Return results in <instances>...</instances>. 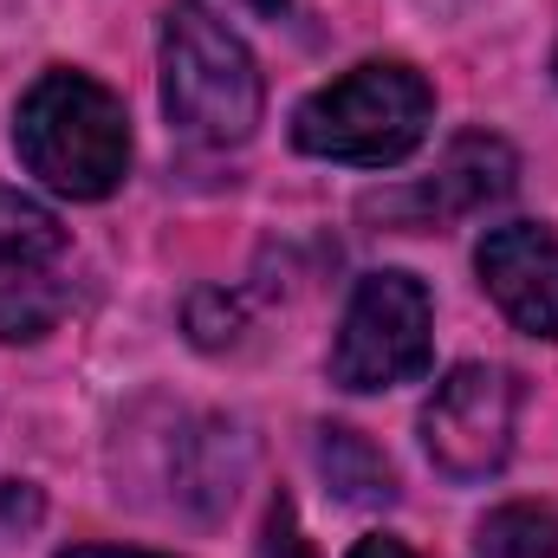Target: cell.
I'll use <instances>...</instances> for the list:
<instances>
[{"label": "cell", "instance_id": "obj_10", "mask_svg": "<svg viewBox=\"0 0 558 558\" xmlns=\"http://www.w3.org/2000/svg\"><path fill=\"white\" fill-rule=\"evenodd\" d=\"M474 558H558V513L539 500L494 507L474 533Z\"/></svg>", "mask_w": 558, "mask_h": 558}, {"label": "cell", "instance_id": "obj_2", "mask_svg": "<svg viewBox=\"0 0 558 558\" xmlns=\"http://www.w3.org/2000/svg\"><path fill=\"white\" fill-rule=\"evenodd\" d=\"M162 111L182 137L208 149L247 143L267 111V85L247 39L202 0L162 7Z\"/></svg>", "mask_w": 558, "mask_h": 558}, {"label": "cell", "instance_id": "obj_5", "mask_svg": "<svg viewBox=\"0 0 558 558\" xmlns=\"http://www.w3.org/2000/svg\"><path fill=\"white\" fill-rule=\"evenodd\" d=\"M513 416H520V384L500 364H454L435 397L422 403V448L435 474L474 487L494 481L513 454Z\"/></svg>", "mask_w": 558, "mask_h": 558}, {"label": "cell", "instance_id": "obj_11", "mask_svg": "<svg viewBox=\"0 0 558 558\" xmlns=\"http://www.w3.org/2000/svg\"><path fill=\"white\" fill-rule=\"evenodd\" d=\"M260 553H267V558H312L305 533H299V507H292L286 494H274V507H267V526H260Z\"/></svg>", "mask_w": 558, "mask_h": 558}, {"label": "cell", "instance_id": "obj_7", "mask_svg": "<svg viewBox=\"0 0 558 558\" xmlns=\"http://www.w3.org/2000/svg\"><path fill=\"white\" fill-rule=\"evenodd\" d=\"M474 267H481L487 299L507 312L513 331H526V338H558V234L553 228H539V221L487 228Z\"/></svg>", "mask_w": 558, "mask_h": 558}, {"label": "cell", "instance_id": "obj_13", "mask_svg": "<svg viewBox=\"0 0 558 558\" xmlns=\"http://www.w3.org/2000/svg\"><path fill=\"white\" fill-rule=\"evenodd\" d=\"M59 558H162V553H118V546H72Z\"/></svg>", "mask_w": 558, "mask_h": 558}, {"label": "cell", "instance_id": "obj_4", "mask_svg": "<svg viewBox=\"0 0 558 558\" xmlns=\"http://www.w3.org/2000/svg\"><path fill=\"white\" fill-rule=\"evenodd\" d=\"M435 357V299L416 274H364L351 305H344V325H338V344H331V384L351 390V397H377V390H397V384H416Z\"/></svg>", "mask_w": 558, "mask_h": 558}, {"label": "cell", "instance_id": "obj_15", "mask_svg": "<svg viewBox=\"0 0 558 558\" xmlns=\"http://www.w3.org/2000/svg\"><path fill=\"white\" fill-rule=\"evenodd\" d=\"M553 78H558V52H553Z\"/></svg>", "mask_w": 558, "mask_h": 558}, {"label": "cell", "instance_id": "obj_8", "mask_svg": "<svg viewBox=\"0 0 558 558\" xmlns=\"http://www.w3.org/2000/svg\"><path fill=\"white\" fill-rule=\"evenodd\" d=\"M513 182H520V156H513L507 143L494 137V131H461V137L441 149L435 175L422 182L416 195L390 202V208H403L416 228H441V221L481 215L487 202H507Z\"/></svg>", "mask_w": 558, "mask_h": 558}, {"label": "cell", "instance_id": "obj_1", "mask_svg": "<svg viewBox=\"0 0 558 558\" xmlns=\"http://www.w3.org/2000/svg\"><path fill=\"white\" fill-rule=\"evenodd\" d=\"M20 162L65 202H105L131 175V111L92 72L52 65L26 85L13 111Z\"/></svg>", "mask_w": 558, "mask_h": 558}, {"label": "cell", "instance_id": "obj_3", "mask_svg": "<svg viewBox=\"0 0 558 558\" xmlns=\"http://www.w3.org/2000/svg\"><path fill=\"white\" fill-rule=\"evenodd\" d=\"M435 124V92L410 59H364L292 111V143L351 169H397Z\"/></svg>", "mask_w": 558, "mask_h": 558}, {"label": "cell", "instance_id": "obj_9", "mask_svg": "<svg viewBox=\"0 0 558 558\" xmlns=\"http://www.w3.org/2000/svg\"><path fill=\"white\" fill-rule=\"evenodd\" d=\"M312 461H318L325 487H331L344 507H390V500H397V468H390V454H384L371 435L344 428V422H318V428H312Z\"/></svg>", "mask_w": 558, "mask_h": 558}, {"label": "cell", "instance_id": "obj_6", "mask_svg": "<svg viewBox=\"0 0 558 558\" xmlns=\"http://www.w3.org/2000/svg\"><path fill=\"white\" fill-rule=\"evenodd\" d=\"M65 228L20 189H0V338L33 344L65 312Z\"/></svg>", "mask_w": 558, "mask_h": 558}, {"label": "cell", "instance_id": "obj_14", "mask_svg": "<svg viewBox=\"0 0 558 558\" xmlns=\"http://www.w3.org/2000/svg\"><path fill=\"white\" fill-rule=\"evenodd\" d=\"M247 7H254V13H267V20H279V13H286L292 0H247Z\"/></svg>", "mask_w": 558, "mask_h": 558}, {"label": "cell", "instance_id": "obj_12", "mask_svg": "<svg viewBox=\"0 0 558 558\" xmlns=\"http://www.w3.org/2000/svg\"><path fill=\"white\" fill-rule=\"evenodd\" d=\"M351 558H416L403 539H390V533H371V539H357L351 546Z\"/></svg>", "mask_w": 558, "mask_h": 558}]
</instances>
